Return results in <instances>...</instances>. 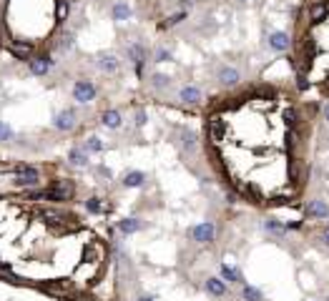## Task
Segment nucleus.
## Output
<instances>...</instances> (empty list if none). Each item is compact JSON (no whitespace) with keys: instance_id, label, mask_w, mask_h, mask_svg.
I'll list each match as a JSON object with an SVG mask.
<instances>
[{"instance_id":"obj_13","label":"nucleus","mask_w":329,"mask_h":301,"mask_svg":"<svg viewBox=\"0 0 329 301\" xmlns=\"http://www.w3.org/2000/svg\"><path fill=\"white\" fill-rule=\"evenodd\" d=\"M143 181H146V174H141V171H131V174H126L123 186H128V188H138V186H143Z\"/></svg>"},{"instance_id":"obj_7","label":"nucleus","mask_w":329,"mask_h":301,"mask_svg":"<svg viewBox=\"0 0 329 301\" xmlns=\"http://www.w3.org/2000/svg\"><path fill=\"white\" fill-rule=\"evenodd\" d=\"M16 178H18V184H38V168H33V166H18L16 168Z\"/></svg>"},{"instance_id":"obj_27","label":"nucleus","mask_w":329,"mask_h":301,"mask_svg":"<svg viewBox=\"0 0 329 301\" xmlns=\"http://www.w3.org/2000/svg\"><path fill=\"white\" fill-rule=\"evenodd\" d=\"M46 288L51 291V294H61V296H66L71 288H68V284H46Z\"/></svg>"},{"instance_id":"obj_41","label":"nucleus","mask_w":329,"mask_h":301,"mask_svg":"<svg viewBox=\"0 0 329 301\" xmlns=\"http://www.w3.org/2000/svg\"><path fill=\"white\" fill-rule=\"evenodd\" d=\"M326 90H329V80H326Z\"/></svg>"},{"instance_id":"obj_3","label":"nucleus","mask_w":329,"mask_h":301,"mask_svg":"<svg viewBox=\"0 0 329 301\" xmlns=\"http://www.w3.org/2000/svg\"><path fill=\"white\" fill-rule=\"evenodd\" d=\"M73 98H76L78 103H91V100L96 98V86H93L91 80H78L76 88H73Z\"/></svg>"},{"instance_id":"obj_39","label":"nucleus","mask_w":329,"mask_h":301,"mask_svg":"<svg viewBox=\"0 0 329 301\" xmlns=\"http://www.w3.org/2000/svg\"><path fill=\"white\" fill-rule=\"evenodd\" d=\"M138 301H153V298H151V296H143V298H138Z\"/></svg>"},{"instance_id":"obj_36","label":"nucleus","mask_w":329,"mask_h":301,"mask_svg":"<svg viewBox=\"0 0 329 301\" xmlns=\"http://www.w3.org/2000/svg\"><path fill=\"white\" fill-rule=\"evenodd\" d=\"M184 18H186V13L181 10V13H176V16H171V18H169V26H174V23H179V20H184Z\"/></svg>"},{"instance_id":"obj_31","label":"nucleus","mask_w":329,"mask_h":301,"mask_svg":"<svg viewBox=\"0 0 329 301\" xmlns=\"http://www.w3.org/2000/svg\"><path fill=\"white\" fill-rule=\"evenodd\" d=\"M153 86H156V88H166V86H169V78H166V76H153Z\"/></svg>"},{"instance_id":"obj_19","label":"nucleus","mask_w":329,"mask_h":301,"mask_svg":"<svg viewBox=\"0 0 329 301\" xmlns=\"http://www.w3.org/2000/svg\"><path fill=\"white\" fill-rule=\"evenodd\" d=\"M68 158H71V164H73V166H86V164H88L86 150H81V148H73L71 154H68Z\"/></svg>"},{"instance_id":"obj_2","label":"nucleus","mask_w":329,"mask_h":301,"mask_svg":"<svg viewBox=\"0 0 329 301\" xmlns=\"http://www.w3.org/2000/svg\"><path fill=\"white\" fill-rule=\"evenodd\" d=\"M266 46H269L271 50H276V53H284V50H289L291 38H289V33H284V30H271L269 38H266Z\"/></svg>"},{"instance_id":"obj_25","label":"nucleus","mask_w":329,"mask_h":301,"mask_svg":"<svg viewBox=\"0 0 329 301\" xmlns=\"http://www.w3.org/2000/svg\"><path fill=\"white\" fill-rule=\"evenodd\" d=\"M86 150H91V154H98V150H103V143H101L96 136H91V138L86 140Z\"/></svg>"},{"instance_id":"obj_5","label":"nucleus","mask_w":329,"mask_h":301,"mask_svg":"<svg viewBox=\"0 0 329 301\" xmlns=\"http://www.w3.org/2000/svg\"><path fill=\"white\" fill-rule=\"evenodd\" d=\"M326 16H329V3H324V0H314V3L306 8L309 23H321Z\"/></svg>"},{"instance_id":"obj_8","label":"nucleus","mask_w":329,"mask_h":301,"mask_svg":"<svg viewBox=\"0 0 329 301\" xmlns=\"http://www.w3.org/2000/svg\"><path fill=\"white\" fill-rule=\"evenodd\" d=\"M53 126H56L58 130H71V128L76 126V113H73V110H63V113H58L56 120H53Z\"/></svg>"},{"instance_id":"obj_4","label":"nucleus","mask_w":329,"mask_h":301,"mask_svg":"<svg viewBox=\"0 0 329 301\" xmlns=\"http://www.w3.org/2000/svg\"><path fill=\"white\" fill-rule=\"evenodd\" d=\"M306 216L314 218V221H319V218H329V204L321 201V198H311V201L306 204Z\"/></svg>"},{"instance_id":"obj_22","label":"nucleus","mask_w":329,"mask_h":301,"mask_svg":"<svg viewBox=\"0 0 329 301\" xmlns=\"http://www.w3.org/2000/svg\"><path fill=\"white\" fill-rule=\"evenodd\" d=\"M241 296H244V301H261V291L259 288H254V286H241Z\"/></svg>"},{"instance_id":"obj_16","label":"nucleus","mask_w":329,"mask_h":301,"mask_svg":"<svg viewBox=\"0 0 329 301\" xmlns=\"http://www.w3.org/2000/svg\"><path fill=\"white\" fill-rule=\"evenodd\" d=\"M111 16H113V20H128L131 18V8L126 3H116L111 8Z\"/></svg>"},{"instance_id":"obj_34","label":"nucleus","mask_w":329,"mask_h":301,"mask_svg":"<svg viewBox=\"0 0 329 301\" xmlns=\"http://www.w3.org/2000/svg\"><path fill=\"white\" fill-rule=\"evenodd\" d=\"M296 86H299V90H306V76L304 73L296 76Z\"/></svg>"},{"instance_id":"obj_30","label":"nucleus","mask_w":329,"mask_h":301,"mask_svg":"<svg viewBox=\"0 0 329 301\" xmlns=\"http://www.w3.org/2000/svg\"><path fill=\"white\" fill-rule=\"evenodd\" d=\"M13 138V130L3 123V120H0V140H11Z\"/></svg>"},{"instance_id":"obj_14","label":"nucleus","mask_w":329,"mask_h":301,"mask_svg":"<svg viewBox=\"0 0 329 301\" xmlns=\"http://www.w3.org/2000/svg\"><path fill=\"white\" fill-rule=\"evenodd\" d=\"M53 191L58 194L61 201H66V198L73 196V186H71V181H56V184H53Z\"/></svg>"},{"instance_id":"obj_9","label":"nucleus","mask_w":329,"mask_h":301,"mask_svg":"<svg viewBox=\"0 0 329 301\" xmlns=\"http://www.w3.org/2000/svg\"><path fill=\"white\" fill-rule=\"evenodd\" d=\"M224 133H226V123L221 120V118H211L209 120V136H211V140H221L224 138Z\"/></svg>"},{"instance_id":"obj_37","label":"nucleus","mask_w":329,"mask_h":301,"mask_svg":"<svg viewBox=\"0 0 329 301\" xmlns=\"http://www.w3.org/2000/svg\"><path fill=\"white\" fill-rule=\"evenodd\" d=\"M143 120H146V113H143V110H138V113H136V123H138V126H141V123H143Z\"/></svg>"},{"instance_id":"obj_10","label":"nucleus","mask_w":329,"mask_h":301,"mask_svg":"<svg viewBox=\"0 0 329 301\" xmlns=\"http://www.w3.org/2000/svg\"><path fill=\"white\" fill-rule=\"evenodd\" d=\"M179 98H181L184 103H199V100H201V90H199L196 86H184V88L179 90Z\"/></svg>"},{"instance_id":"obj_29","label":"nucleus","mask_w":329,"mask_h":301,"mask_svg":"<svg viewBox=\"0 0 329 301\" xmlns=\"http://www.w3.org/2000/svg\"><path fill=\"white\" fill-rule=\"evenodd\" d=\"M181 138H184V140H181V143H184V148H186V150H194V146H196V136H194V133H189V130H184V136H181Z\"/></svg>"},{"instance_id":"obj_6","label":"nucleus","mask_w":329,"mask_h":301,"mask_svg":"<svg viewBox=\"0 0 329 301\" xmlns=\"http://www.w3.org/2000/svg\"><path fill=\"white\" fill-rule=\"evenodd\" d=\"M239 80H241L239 68H234V66H221L219 68V83L221 86H236Z\"/></svg>"},{"instance_id":"obj_38","label":"nucleus","mask_w":329,"mask_h":301,"mask_svg":"<svg viewBox=\"0 0 329 301\" xmlns=\"http://www.w3.org/2000/svg\"><path fill=\"white\" fill-rule=\"evenodd\" d=\"M324 118H326V120H329V100H326V103H324Z\"/></svg>"},{"instance_id":"obj_21","label":"nucleus","mask_w":329,"mask_h":301,"mask_svg":"<svg viewBox=\"0 0 329 301\" xmlns=\"http://www.w3.org/2000/svg\"><path fill=\"white\" fill-rule=\"evenodd\" d=\"M221 278H224V281H231V284H239V281H241V274H239L236 268H231V266L224 264V266H221Z\"/></svg>"},{"instance_id":"obj_18","label":"nucleus","mask_w":329,"mask_h":301,"mask_svg":"<svg viewBox=\"0 0 329 301\" xmlns=\"http://www.w3.org/2000/svg\"><path fill=\"white\" fill-rule=\"evenodd\" d=\"M143 224L138 221V218H123L121 224H118V228H121V234H136L138 228H141Z\"/></svg>"},{"instance_id":"obj_24","label":"nucleus","mask_w":329,"mask_h":301,"mask_svg":"<svg viewBox=\"0 0 329 301\" xmlns=\"http://www.w3.org/2000/svg\"><path fill=\"white\" fill-rule=\"evenodd\" d=\"M264 228H266L269 234H276V236H284V234H286V226L279 224V221H274V218H269V221L264 224Z\"/></svg>"},{"instance_id":"obj_20","label":"nucleus","mask_w":329,"mask_h":301,"mask_svg":"<svg viewBox=\"0 0 329 301\" xmlns=\"http://www.w3.org/2000/svg\"><path fill=\"white\" fill-rule=\"evenodd\" d=\"M128 58H131L136 66H143V60H146V50H143L141 46H131V48H128Z\"/></svg>"},{"instance_id":"obj_15","label":"nucleus","mask_w":329,"mask_h":301,"mask_svg":"<svg viewBox=\"0 0 329 301\" xmlns=\"http://www.w3.org/2000/svg\"><path fill=\"white\" fill-rule=\"evenodd\" d=\"M206 291L214 294V296H224V294H226V284H224V278H209V281H206Z\"/></svg>"},{"instance_id":"obj_32","label":"nucleus","mask_w":329,"mask_h":301,"mask_svg":"<svg viewBox=\"0 0 329 301\" xmlns=\"http://www.w3.org/2000/svg\"><path fill=\"white\" fill-rule=\"evenodd\" d=\"M156 60H158V63H163V60H171V53H169L166 48H161V50L156 53Z\"/></svg>"},{"instance_id":"obj_28","label":"nucleus","mask_w":329,"mask_h":301,"mask_svg":"<svg viewBox=\"0 0 329 301\" xmlns=\"http://www.w3.org/2000/svg\"><path fill=\"white\" fill-rule=\"evenodd\" d=\"M56 16H58V23H63L68 18V3L66 0H58V8H56Z\"/></svg>"},{"instance_id":"obj_1","label":"nucleus","mask_w":329,"mask_h":301,"mask_svg":"<svg viewBox=\"0 0 329 301\" xmlns=\"http://www.w3.org/2000/svg\"><path fill=\"white\" fill-rule=\"evenodd\" d=\"M189 234H191V238H194V241H199V244H211V241H214V236H216V226H214L211 221H204V224L194 226Z\"/></svg>"},{"instance_id":"obj_33","label":"nucleus","mask_w":329,"mask_h":301,"mask_svg":"<svg viewBox=\"0 0 329 301\" xmlns=\"http://www.w3.org/2000/svg\"><path fill=\"white\" fill-rule=\"evenodd\" d=\"M41 216H43V218H48V224H56V221L61 218L56 211H41Z\"/></svg>"},{"instance_id":"obj_35","label":"nucleus","mask_w":329,"mask_h":301,"mask_svg":"<svg viewBox=\"0 0 329 301\" xmlns=\"http://www.w3.org/2000/svg\"><path fill=\"white\" fill-rule=\"evenodd\" d=\"M319 241H321L324 246H329V226H326V228H321V234H319Z\"/></svg>"},{"instance_id":"obj_12","label":"nucleus","mask_w":329,"mask_h":301,"mask_svg":"<svg viewBox=\"0 0 329 301\" xmlns=\"http://www.w3.org/2000/svg\"><path fill=\"white\" fill-rule=\"evenodd\" d=\"M101 123H103L106 128H121V113H118V110H106V113L101 116Z\"/></svg>"},{"instance_id":"obj_17","label":"nucleus","mask_w":329,"mask_h":301,"mask_svg":"<svg viewBox=\"0 0 329 301\" xmlns=\"http://www.w3.org/2000/svg\"><path fill=\"white\" fill-rule=\"evenodd\" d=\"M51 58H38V60H31V70L36 73V76H43V73H48V68H51Z\"/></svg>"},{"instance_id":"obj_26","label":"nucleus","mask_w":329,"mask_h":301,"mask_svg":"<svg viewBox=\"0 0 329 301\" xmlns=\"http://www.w3.org/2000/svg\"><path fill=\"white\" fill-rule=\"evenodd\" d=\"M86 208L91 211V214H103L106 211V206L98 201V198H88V204H86Z\"/></svg>"},{"instance_id":"obj_40","label":"nucleus","mask_w":329,"mask_h":301,"mask_svg":"<svg viewBox=\"0 0 329 301\" xmlns=\"http://www.w3.org/2000/svg\"><path fill=\"white\" fill-rule=\"evenodd\" d=\"M239 3H249V0H239Z\"/></svg>"},{"instance_id":"obj_11","label":"nucleus","mask_w":329,"mask_h":301,"mask_svg":"<svg viewBox=\"0 0 329 301\" xmlns=\"http://www.w3.org/2000/svg\"><path fill=\"white\" fill-rule=\"evenodd\" d=\"M96 63H98V68L106 70V73H116V70H118V58H116V56H101Z\"/></svg>"},{"instance_id":"obj_23","label":"nucleus","mask_w":329,"mask_h":301,"mask_svg":"<svg viewBox=\"0 0 329 301\" xmlns=\"http://www.w3.org/2000/svg\"><path fill=\"white\" fill-rule=\"evenodd\" d=\"M11 53L16 56V58H31V53H33V48L31 46H21V43H16V46H11Z\"/></svg>"}]
</instances>
